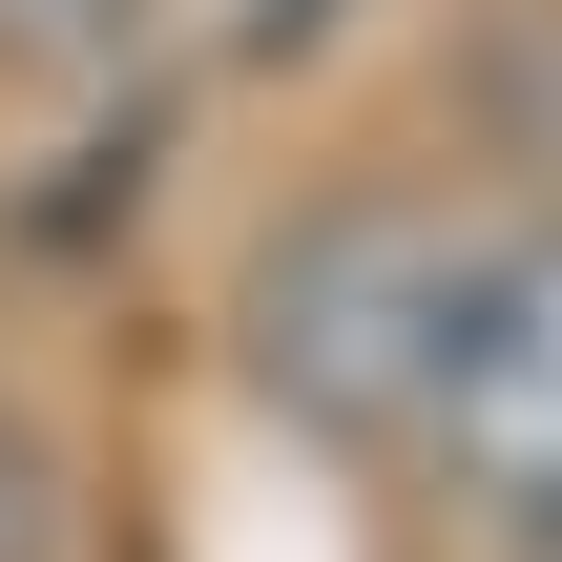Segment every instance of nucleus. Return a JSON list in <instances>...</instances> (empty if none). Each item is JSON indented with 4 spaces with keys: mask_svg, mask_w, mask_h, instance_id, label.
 Returning <instances> with one entry per match:
<instances>
[{
    "mask_svg": "<svg viewBox=\"0 0 562 562\" xmlns=\"http://www.w3.org/2000/svg\"><path fill=\"white\" fill-rule=\"evenodd\" d=\"M0 562H63V459L0 417Z\"/></svg>",
    "mask_w": 562,
    "mask_h": 562,
    "instance_id": "obj_3",
    "label": "nucleus"
},
{
    "mask_svg": "<svg viewBox=\"0 0 562 562\" xmlns=\"http://www.w3.org/2000/svg\"><path fill=\"white\" fill-rule=\"evenodd\" d=\"M459 271H480V229H459L438 188H355V209H313V229L250 271V375H271L313 438H417L438 334H459Z\"/></svg>",
    "mask_w": 562,
    "mask_h": 562,
    "instance_id": "obj_1",
    "label": "nucleus"
},
{
    "mask_svg": "<svg viewBox=\"0 0 562 562\" xmlns=\"http://www.w3.org/2000/svg\"><path fill=\"white\" fill-rule=\"evenodd\" d=\"M417 438H438L459 521H480L501 562H562V209H542V229H480Z\"/></svg>",
    "mask_w": 562,
    "mask_h": 562,
    "instance_id": "obj_2",
    "label": "nucleus"
}]
</instances>
